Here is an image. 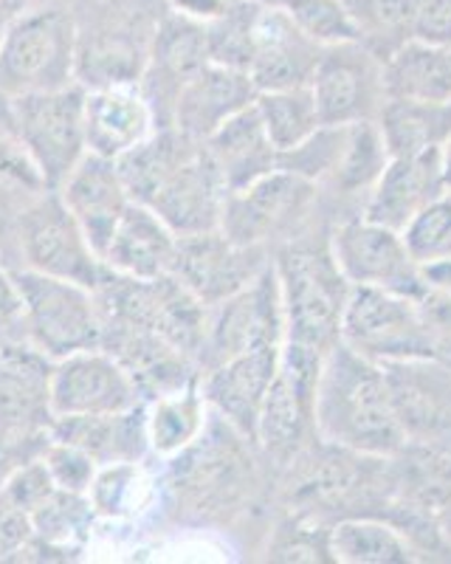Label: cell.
Here are the masks:
<instances>
[{"instance_id":"cell-19","label":"cell","mask_w":451,"mask_h":564,"mask_svg":"<svg viewBox=\"0 0 451 564\" xmlns=\"http://www.w3.org/2000/svg\"><path fill=\"white\" fill-rule=\"evenodd\" d=\"M102 350L124 367L144 401L178 392L200 381L198 361L144 327H102Z\"/></svg>"},{"instance_id":"cell-50","label":"cell","mask_w":451,"mask_h":564,"mask_svg":"<svg viewBox=\"0 0 451 564\" xmlns=\"http://www.w3.org/2000/svg\"><path fill=\"white\" fill-rule=\"evenodd\" d=\"M413 37L451 45V0H415Z\"/></svg>"},{"instance_id":"cell-54","label":"cell","mask_w":451,"mask_h":564,"mask_svg":"<svg viewBox=\"0 0 451 564\" xmlns=\"http://www.w3.org/2000/svg\"><path fill=\"white\" fill-rule=\"evenodd\" d=\"M32 7V0H0V37L12 26V20Z\"/></svg>"},{"instance_id":"cell-8","label":"cell","mask_w":451,"mask_h":564,"mask_svg":"<svg viewBox=\"0 0 451 564\" xmlns=\"http://www.w3.org/2000/svg\"><path fill=\"white\" fill-rule=\"evenodd\" d=\"M324 352L308 345L285 341L279 370L271 381L254 443L274 460L290 463L316 435V387Z\"/></svg>"},{"instance_id":"cell-11","label":"cell","mask_w":451,"mask_h":564,"mask_svg":"<svg viewBox=\"0 0 451 564\" xmlns=\"http://www.w3.org/2000/svg\"><path fill=\"white\" fill-rule=\"evenodd\" d=\"M330 249L344 280L353 289L359 285V289L393 291L415 302H424L429 296L424 271L406 249L400 231L373 224L361 215V218L344 220L333 231Z\"/></svg>"},{"instance_id":"cell-39","label":"cell","mask_w":451,"mask_h":564,"mask_svg":"<svg viewBox=\"0 0 451 564\" xmlns=\"http://www.w3.org/2000/svg\"><path fill=\"white\" fill-rule=\"evenodd\" d=\"M88 500L102 520H128L147 500L142 460L99 466L88 488Z\"/></svg>"},{"instance_id":"cell-25","label":"cell","mask_w":451,"mask_h":564,"mask_svg":"<svg viewBox=\"0 0 451 564\" xmlns=\"http://www.w3.org/2000/svg\"><path fill=\"white\" fill-rule=\"evenodd\" d=\"M155 130L153 110L139 83L85 88V144L88 153L122 159Z\"/></svg>"},{"instance_id":"cell-43","label":"cell","mask_w":451,"mask_h":564,"mask_svg":"<svg viewBox=\"0 0 451 564\" xmlns=\"http://www.w3.org/2000/svg\"><path fill=\"white\" fill-rule=\"evenodd\" d=\"M0 186H7L23 198L45 193L43 175L34 167L32 155L23 148L18 122H14L12 99L0 94Z\"/></svg>"},{"instance_id":"cell-34","label":"cell","mask_w":451,"mask_h":564,"mask_svg":"<svg viewBox=\"0 0 451 564\" xmlns=\"http://www.w3.org/2000/svg\"><path fill=\"white\" fill-rule=\"evenodd\" d=\"M209 415H212V410L200 392V381L147 401L150 452L164 457V460L178 457L209 430Z\"/></svg>"},{"instance_id":"cell-42","label":"cell","mask_w":451,"mask_h":564,"mask_svg":"<svg viewBox=\"0 0 451 564\" xmlns=\"http://www.w3.org/2000/svg\"><path fill=\"white\" fill-rule=\"evenodd\" d=\"M344 144H348V128L339 124H322L316 128L302 144L279 153V170L299 178L319 184V181L333 178L339 161H342Z\"/></svg>"},{"instance_id":"cell-24","label":"cell","mask_w":451,"mask_h":564,"mask_svg":"<svg viewBox=\"0 0 451 564\" xmlns=\"http://www.w3.org/2000/svg\"><path fill=\"white\" fill-rule=\"evenodd\" d=\"M254 99L257 88L245 70L207 63L180 88L173 128L195 141H207L234 113L254 105Z\"/></svg>"},{"instance_id":"cell-23","label":"cell","mask_w":451,"mask_h":564,"mask_svg":"<svg viewBox=\"0 0 451 564\" xmlns=\"http://www.w3.org/2000/svg\"><path fill=\"white\" fill-rule=\"evenodd\" d=\"M324 48L305 37L279 7H263L254 23V52L249 77L260 90L310 85Z\"/></svg>"},{"instance_id":"cell-30","label":"cell","mask_w":451,"mask_h":564,"mask_svg":"<svg viewBox=\"0 0 451 564\" xmlns=\"http://www.w3.org/2000/svg\"><path fill=\"white\" fill-rule=\"evenodd\" d=\"M387 99L409 102H451V45L406 40L381 63Z\"/></svg>"},{"instance_id":"cell-49","label":"cell","mask_w":451,"mask_h":564,"mask_svg":"<svg viewBox=\"0 0 451 564\" xmlns=\"http://www.w3.org/2000/svg\"><path fill=\"white\" fill-rule=\"evenodd\" d=\"M32 520L0 488V562L20 558L32 539Z\"/></svg>"},{"instance_id":"cell-9","label":"cell","mask_w":451,"mask_h":564,"mask_svg":"<svg viewBox=\"0 0 451 564\" xmlns=\"http://www.w3.org/2000/svg\"><path fill=\"white\" fill-rule=\"evenodd\" d=\"M12 99L23 148L32 155L34 167L43 175L48 189H59L72 175L82 155L85 144V88L68 85L48 94H26Z\"/></svg>"},{"instance_id":"cell-15","label":"cell","mask_w":451,"mask_h":564,"mask_svg":"<svg viewBox=\"0 0 451 564\" xmlns=\"http://www.w3.org/2000/svg\"><path fill=\"white\" fill-rule=\"evenodd\" d=\"M124 367L108 350L90 347L54 361L52 412L63 415H102L142 404Z\"/></svg>"},{"instance_id":"cell-5","label":"cell","mask_w":451,"mask_h":564,"mask_svg":"<svg viewBox=\"0 0 451 564\" xmlns=\"http://www.w3.org/2000/svg\"><path fill=\"white\" fill-rule=\"evenodd\" d=\"M9 271L23 302L29 345L54 361L102 345V316L94 291L77 282L40 274L26 265Z\"/></svg>"},{"instance_id":"cell-10","label":"cell","mask_w":451,"mask_h":564,"mask_svg":"<svg viewBox=\"0 0 451 564\" xmlns=\"http://www.w3.org/2000/svg\"><path fill=\"white\" fill-rule=\"evenodd\" d=\"M285 345V311L274 263L243 291L209 308L200 372L257 347Z\"/></svg>"},{"instance_id":"cell-17","label":"cell","mask_w":451,"mask_h":564,"mask_svg":"<svg viewBox=\"0 0 451 564\" xmlns=\"http://www.w3.org/2000/svg\"><path fill=\"white\" fill-rule=\"evenodd\" d=\"M207 63H212L207 45V26L180 18L175 12L164 14L153 37L150 63L139 79V88H142L144 99L153 110L155 130L173 128L180 88Z\"/></svg>"},{"instance_id":"cell-12","label":"cell","mask_w":451,"mask_h":564,"mask_svg":"<svg viewBox=\"0 0 451 564\" xmlns=\"http://www.w3.org/2000/svg\"><path fill=\"white\" fill-rule=\"evenodd\" d=\"M308 88L322 124L339 128L373 122L387 99L381 83V59L361 43L324 48Z\"/></svg>"},{"instance_id":"cell-7","label":"cell","mask_w":451,"mask_h":564,"mask_svg":"<svg viewBox=\"0 0 451 564\" xmlns=\"http://www.w3.org/2000/svg\"><path fill=\"white\" fill-rule=\"evenodd\" d=\"M14 235H18L20 260H23L20 265L57 276V280L77 282L90 291L102 280V257L94 251L82 226L63 204L57 189H45L29 198V204L18 215Z\"/></svg>"},{"instance_id":"cell-52","label":"cell","mask_w":451,"mask_h":564,"mask_svg":"<svg viewBox=\"0 0 451 564\" xmlns=\"http://www.w3.org/2000/svg\"><path fill=\"white\" fill-rule=\"evenodd\" d=\"M229 7H232V0H167L169 12L195 20L200 26H209L218 18H223Z\"/></svg>"},{"instance_id":"cell-16","label":"cell","mask_w":451,"mask_h":564,"mask_svg":"<svg viewBox=\"0 0 451 564\" xmlns=\"http://www.w3.org/2000/svg\"><path fill=\"white\" fill-rule=\"evenodd\" d=\"M387 372L393 404L406 441L451 449V370L435 359L381 365Z\"/></svg>"},{"instance_id":"cell-35","label":"cell","mask_w":451,"mask_h":564,"mask_svg":"<svg viewBox=\"0 0 451 564\" xmlns=\"http://www.w3.org/2000/svg\"><path fill=\"white\" fill-rule=\"evenodd\" d=\"M260 119L265 124V133L274 141V148L279 153L297 148L314 133L316 128H322L319 110H316L314 94L308 85L302 88H283V90H260L254 99Z\"/></svg>"},{"instance_id":"cell-22","label":"cell","mask_w":451,"mask_h":564,"mask_svg":"<svg viewBox=\"0 0 451 564\" xmlns=\"http://www.w3.org/2000/svg\"><path fill=\"white\" fill-rule=\"evenodd\" d=\"M57 193L63 204L68 206V212L77 218V224L82 226L85 238L90 240L94 251L102 257L119 220L133 204L117 161L97 153H85Z\"/></svg>"},{"instance_id":"cell-27","label":"cell","mask_w":451,"mask_h":564,"mask_svg":"<svg viewBox=\"0 0 451 564\" xmlns=\"http://www.w3.org/2000/svg\"><path fill=\"white\" fill-rule=\"evenodd\" d=\"M52 437L88 452L97 466L144 460L150 452L147 401L122 412L54 417Z\"/></svg>"},{"instance_id":"cell-40","label":"cell","mask_w":451,"mask_h":564,"mask_svg":"<svg viewBox=\"0 0 451 564\" xmlns=\"http://www.w3.org/2000/svg\"><path fill=\"white\" fill-rule=\"evenodd\" d=\"M277 7L319 48L359 43V29L344 0H279Z\"/></svg>"},{"instance_id":"cell-53","label":"cell","mask_w":451,"mask_h":564,"mask_svg":"<svg viewBox=\"0 0 451 564\" xmlns=\"http://www.w3.org/2000/svg\"><path fill=\"white\" fill-rule=\"evenodd\" d=\"M420 271H424V280L429 285V294H451V257L420 265Z\"/></svg>"},{"instance_id":"cell-1","label":"cell","mask_w":451,"mask_h":564,"mask_svg":"<svg viewBox=\"0 0 451 564\" xmlns=\"http://www.w3.org/2000/svg\"><path fill=\"white\" fill-rule=\"evenodd\" d=\"M316 435L333 449L364 457H395L409 443L384 367L344 341L324 352L316 387Z\"/></svg>"},{"instance_id":"cell-38","label":"cell","mask_w":451,"mask_h":564,"mask_svg":"<svg viewBox=\"0 0 451 564\" xmlns=\"http://www.w3.org/2000/svg\"><path fill=\"white\" fill-rule=\"evenodd\" d=\"M29 520H32L34 536L43 539L45 545L74 553L77 551V542L88 536L90 525L97 520V511L90 506L88 494H74L57 488L37 511L29 513Z\"/></svg>"},{"instance_id":"cell-45","label":"cell","mask_w":451,"mask_h":564,"mask_svg":"<svg viewBox=\"0 0 451 564\" xmlns=\"http://www.w3.org/2000/svg\"><path fill=\"white\" fill-rule=\"evenodd\" d=\"M406 249L418 265L451 257V193L440 195L400 229Z\"/></svg>"},{"instance_id":"cell-36","label":"cell","mask_w":451,"mask_h":564,"mask_svg":"<svg viewBox=\"0 0 451 564\" xmlns=\"http://www.w3.org/2000/svg\"><path fill=\"white\" fill-rule=\"evenodd\" d=\"M359 29V43L384 63L395 48L413 40L415 0H344Z\"/></svg>"},{"instance_id":"cell-28","label":"cell","mask_w":451,"mask_h":564,"mask_svg":"<svg viewBox=\"0 0 451 564\" xmlns=\"http://www.w3.org/2000/svg\"><path fill=\"white\" fill-rule=\"evenodd\" d=\"M204 148L229 193H240L245 186L257 184L260 178L279 170V150L265 133V124L254 105L220 124L204 141Z\"/></svg>"},{"instance_id":"cell-29","label":"cell","mask_w":451,"mask_h":564,"mask_svg":"<svg viewBox=\"0 0 451 564\" xmlns=\"http://www.w3.org/2000/svg\"><path fill=\"white\" fill-rule=\"evenodd\" d=\"M175 251L178 235L150 206L133 200L105 249L102 263L135 280H155L173 274Z\"/></svg>"},{"instance_id":"cell-13","label":"cell","mask_w":451,"mask_h":564,"mask_svg":"<svg viewBox=\"0 0 451 564\" xmlns=\"http://www.w3.org/2000/svg\"><path fill=\"white\" fill-rule=\"evenodd\" d=\"M316 200V184L274 170L257 184L226 195L220 231L240 246H268L288 235L308 215Z\"/></svg>"},{"instance_id":"cell-51","label":"cell","mask_w":451,"mask_h":564,"mask_svg":"<svg viewBox=\"0 0 451 564\" xmlns=\"http://www.w3.org/2000/svg\"><path fill=\"white\" fill-rule=\"evenodd\" d=\"M0 341H26L23 302H20L12 271L3 265V260H0Z\"/></svg>"},{"instance_id":"cell-33","label":"cell","mask_w":451,"mask_h":564,"mask_svg":"<svg viewBox=\"0 0 451 564\" xmlns=\"http://www.w3.org/2000/svg\"><path fill=\"white\" fill-rule=\"evenodd\" d=\"M204 141H195L175 128L153 130L142 144L117 159V167L122 173L124 186L135 204L147 206L158 186L175 173V170L200 148Z\"/></svg>"},{"instance_id":"cell-37","label":"cell","mask_w":451,"mask_h":564,"mask_svg":"<svg viewBox=\"0 0 451 564\" xmlns=\"http://www.w3.org/2000/svg\"><path fill=\"white\" fill-rule=\"evenodd\" d=\"M387 141L381 135L378 122H359L348 128V144H344L342 161L333 173V184L342 189L344 195L367 193L378 184L381 173L389 164Z\"/></svg>"},{"instance_id":"cell-4","label":"cell","mask_w":451,"mask_h":564,"mask_svg":"<svg viewBox=\"0 0 451 564\" xmlns=\"http://www.w3.org/2000/svg\"><path fill=\"white\" fill-rule=\"evenodd\" d=\"M77 85V20L63 7H29L0 37V94L26 97Z\"/></svg>"},{"instance_id":"cell-48","label":"cell","mask_w":451,"mask_h":564,"mask_svg":"<svg viewBox=\"0 0 451 564\" xmlns=\"http://www.w3.org/2000/svg\"><path fill=\"white\" fill-rule=\"evenodd\" d=\"M52 443V432H7L0 430V482L12 475L14 468L40 460Z\"/></svg>"},{"instance_id":"cell-26","label":"cell","mask_w":451,"mask_h":564,"mask_svg":"<svg viewBox=\"0 0 451 564\" xmlns=\"http://www.w3.org/2000/svg\"><path fill=\"white\" fill-rule=\"evenodd\" d=\"M446 195L440 175V150L409 159H389L378 184L370 189L364 218L400 231L424 206Z\"/></svg>"},{"instance_id":"cell-41","label":"cell","mask_w":451,"mask_h":564,"mask_svg":"<svg viewBox=\"0 0 451 564\" xmlns=\"http://www.w3.org/2000/svg\"><path fill=\"white\" fill-rule=\"evenodd\" d=\"M257 3L249 0H232V7L223 18L207 26V45L209 59L226 68H238L249 74V63H252L254 52V23L260 14Z\"/></svg>"},{"instance_id":"cell-3","label":"cell","mask_w":451,"mask_h":564,"mask_svg":"<svg viewBox=\"0 0 451 564\" xmlns=\"http://www.w3.org/2000/svg\"><path fill=\"white\" fill-rule=\"evenodd\" d=\"M274 271L285 311V341L308 345L319 352L342 341V319L350 285L336 263L330 243L290 240L277 251Z\"/></svg>"},{"instance_id":"cell-20","label":"cell","mask_w":451,"mask_h":564,"mask_svg":"<svg viewBox=\"0 0 451 564\" xmlns=\"http://www.w3.org/2000/svg\"><path fill=\"white\" fill-rule=\"evenodd\" d=\"M226 195H229V189H226L218 167L209 159L207 148L200 144L158 186V193L153 195L147 206L178 238H189V235H204V231L220 229Z\"/></svg>"},{"instance_id":"cell-31","label":"cell","mask_w":451,"mask_h":564,"mask_svg":"<svg viewBox=\"0 0 451 564\" xmlns=\"http://www.w3.org/2000/svg\"><path fill=\"white\" fill-rule=\"evenodd\" d=\"M375 122L393 159L435 153L451 139V102L384 99Z\"/></svg>"},{"instance_id":"cell-55","label":"cell","mask_w":451,"mask_h":564,"mask_svg":"<svg viewBox=\"0 0 451 564\" xmlns=\"http://www.w3.org/2000/svg\"><path fill=\"white\" fill-rule=\"evenodd\" d=\"M440 175H443L446 193H451V139L440 148Z\"/></svg>"},{"instance_id":"cell-18","label":"cell","mask_w":451,"mask_h":564,"mask_svg":"<svg viewBox=\"0 0 451 564\" xmlns=\"http://www.w3.org/2000/svg\"><path fill=\"white\" fill-rule=\"evenodd\" d=\"M279 352L283 347H257L200 372V392L209 410L245 441L254 443L257 435L265 395L279 370Z\"/></svg>"},{"instance_id":"cell-56","label":"cell","mask_w":451,"mask_h":564,"mask_svg":"<svg viewBox=\"0 0 451 564\" xmlns=\"http://www.w3.org/2000/svg\"><path fill=\"white\" fill-rule=\"evenodd\" d=\"M249 3H257V7H277L279 0H249Z\"/></svg>"},{"instance_id":"cell-14","label":"cell","mask_w":451,"mask_h":564,"mask_svg":"<svg viewBox=\"0 0 451 564\" xmlns=\"http://www.w3.org/2000/svg\"><path fill=\"white\" fill-rule=\"evenodd\" d=\"M268 265V249L240 246L218 229L178 238L173 276H178L204 305L212 308L252 285Z\"/></svg>"},{"instance_id":"cell-6","label":"cell","mask_w":451,"mask_h":564,"mask_svg":"<svg viewBox=\"0 0 451 564\" xmlns=\"http://www.w3.org/2000/svg\"><path fill=\"white\" fill-rule=\"evenodd\" d=\"M342 341L375 365L435 359L438 334L426 319L424 302L381 289H350Z\"/></svg>"},{"instance_id":"cell-44","label":"cell","mask_w":451,"mask_h":564,"mask_svg":"<svg viewBox=\"0 0 451 564\" xmlns=\"http://www.w3.org/2000/svg\"><path fill=\"white\" fill-rule=\"evenodd\" d=\"M271 562H333L330 556V528L308 513H290L277 525L268 542Z\"/></svg>"},{"instance_id":"cell-46","label":"cell","mask_w":451,"mask_h":564,"mask_svg":"<svg viewBox=\"0 0 451 564\" xmlns=\"http://www.w3.org/2000/svg\"><path fill=\"white\" fill-rule=\"evenodd\" d=\"M45 468H48V475L52 480L57 482V488L63 491H74V494H88L90 482L97 477L99 466L97 460L88 455V452L77 449L72 443L54 441L48 443V449L43 455Z\"/></svg>"},{"instance_id":"cell-47","label":"cell","mask_w":451,"mask_h":564,"mask_svg":"<svg viewBox=\"0 0 451 564\" xmlns=\"http://www.w3.org/2000/svg\"><path fill=\"white\" fill-rule=\"evenodd\" d=\"M3 494H7L9 500L20 508V511H37L54 491H57V482L52 480L48 475V468H45L43 457L40 460L26 463V466L14 468L12 475L7 480L0 482Z\"/></svg>"},{"instance_id":"cell-21","label":"cell","mask_w":451,"mask_h":564,"mask_svg":"<svg viewBox=\"0 0 451 564\" xmlns=\"http://www.w3.org/2000/svg\"><path fill=\"white\" fill-rule=\"evenodd\" d=\"M52 370L29 341H0V430L52 432Z\"/></svg>"},{"instance_id":"cell-32","label":"cell","mask_w":451,"mask_h":564,"mask_svg":"<svg viewBox=\"0 0 451 564\" xmlns=\"http://www.w3.org/2000/svg\"><path fill=\"white\" fill-rule=\"evenodd\" d=\"M418 547L398 525L378 517H344L330 528V556L336 564H413Z\"/></svg>"},{"instance_id":"cell-2","label":"cell","mask_w":451,"mask_h":564,"mask_svg":"<svg viewBox=\"0 0 451 564\" xmlns=\"http://www.w3.org/2000/svg\"><path fill=\"white\" fill-rule=\"evenodd\" d=\"M167 0H85L77 20V83L82 88L139 83Z\"/></svg>"}]
</instances>
